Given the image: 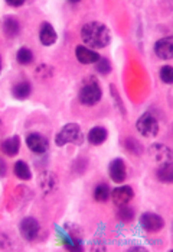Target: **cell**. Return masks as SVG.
<instances>
[{"label": "cell", "instance_id": "obj_8", "mask_svg": "<svg viewBox=\"0 0 173 252\" xmlns=\"http://www.w3.org/2000/svg\"><path fill=\"white\" fill-rule=\"evenodd\" d=\"M110 197H111V200L114 203V206L120 207V206H124V204H128L133 200L134 190L130 186H120V187H116L110 193Z\"/></svg>", "mask_w": 173, "mask_h": 252}, {"label": "cell", "instance_id": "obj_23", "mask_svg": "<svg viewBox=\"0 0 173 252\" xmlns=\"http://www.w3.org/2000/svg\"><path fill=\"white\" fill-rule=\"evenodd\" d=\"M16 60L21 65H29L33 61V52L24 47L16 52Z\"/></svg>", "mask_w": 173, "mask_h": 252}, {"label": "cell", "instance_id": "obj_20", "mask_svg": "<svg viewBox=\"0 0 173 252\" xmlns=\"http://www.w3.org/2000/svg\"><path fill=\"white\" fill-rule=\"evenodd\" d=\"M13 171H15V176L18 177L19 180H22V181H29L32 178V171H30L29 165L26 164L25 161H16L15 167H13Z\"/></svg>", "mask_w": 173, "mask_h": 252}, {"label": "cell", "instance_id": "obj_26", "mask_svg": "<svg viewBox=\"0 0 173 252\" xmlns=\"http://www.w3.org/2000/svg\"><path fill=\"white\" fill-rule=\"evenodd\" d=\"M64 230L75 241H82V229L75 223H65Z\"/></svg>", "mask_w": 173, "mask_h": 252}, {"label": "cell", "instance_id": "obj_16", "mask_svg": "<svg viewBox=\"0 0 173 252\" xmlns=\"http://www.w3.org/2000/svg\"><path fill=\"white\" fill-rule=\"evenodd\" d=\"M1 148V152L7 157H15L19 154V150H21V138L18 135H13L7 139H4L0 145Z\"/></svg>", "mask_w": 173, "mask_h": 252}, {"label": "cell", "instance_id": "obj_4", "mask_svg": "<svg viewBox=\"0 0 173 252\" xmlns=\"http://www.w3.org/2000/svg\"><path fill=\"white\" fill-rule=\"evenodd\" d=\"M137 132L145 138H154L159 133V121L151 113H143L136 122Z\"/></svg>", "mask_w": 173, "mask_h": 252}, {"label": "cell", "instance_id": "obj_3", "mask_svg": "<svg viewBox=\"0 0 173 252\" xmlns=\"http://www.w3.org/2000/svg\"><path fill=\"white\" fill-rule=\"evenodd\" d=\"M55 144L58 147H65L67 144H74L76 147L84 144V133L78 124H67L55 136Z\"/></svg>", "mask_w": 173, "mask_h": 252}, {"label": "cell", "instance_id": "obj_29", "mask_svg": "<svg viewBox=\"0 0 173 252\" xmlns=\"http://www.w3.org/2000/svg\"><path fill=\"white\" fill-rule=\"evenodd\" d=\"M110 90H111V96H113V99L116 101V104H117V107H119V110L122 112V113H125V109H124V104L123 100L120 99V96H119V92H117V89L114 87V84H111L110 86Z\"/></svg>", "mask_w": 173, "mask_h": 252}, {"label": "cell", "instance_id": "obj_17", "mask_svg": "<svg viewBox=\"0 0 173 252\" xmlns=\"http://www.w3.org/2000/svg\"><path fill=\"white\" fill-rule=\"evenodd\" d=\"M107 138H108V132H107V129L102 127V126H96V127H93V129L88 132V136H87V139H88V142H90L91 145H101V144H104V142L107 141Z\"/></svg>", "mask_w": 173, "mask_h": 252}, {"label": "cell", "instance_id": "obj_2", "mask_svg": "<svg viewBox=\"0 0 173 252\" xmlns=\"http://www.w3.org/2000/svg\"><path fill=\"white\" fill-rule=\"evenodd\" d=\"M102 97V90L99 86V80L96 77H87L81 87H79V93H78V99L81 101V104L84 106H96Z\"/></svg>", "mask_w": 173, "mask_h": 252}, {"label": "cell", "instance_id": "obj_6", "mask_svg": "<svg viewBox=\"0 0 173 252\" xmlns=\"http://www.w3.org/2000/svg\"><path fill=\"white\" fill-rule=\"evenodd\" d=\"M140 226L143 227L146 232L150 233H156L159 230H162L165 227V219L153 212H145L140 216Z\"/></svg>", "mask_w": 173, "mask_h": 252}, {"label": "cell", "instance_id": "obj_18", "mask_svg": "<svg viewBox=\"0 0 173 252\" xmlns=\"http://www.w3.org/2000/svg\"><path fill=\"white\" fill-rule=\"evenodd\" d=\"M30 93H32V86L29 81H21V83L15 84L12 89V94L18 100H25L30 96Z\"/></svg>", "mask_w": 173, "mask_h": 252}, {"label": "cell", "instance_id": "obj_1", "mask_svg": "<svg viewBox=\"0 0 173 252\" xmlns=\"http://www.w3.org/2000/svg\"><path fill=\"white\" fill-rule=\"evenodd\" d=\"M81 39L91 50H101L110 45L111 42V31L108 26L99 21L88 22L81 29Z\"/></svg>", "mask_w": 173, "mask_h": 252}, {"label": "cell", "instance_id": "obj_21", "mask_svg": "<svg viewBox=\"0 0 173 252\" xmlns=\"http://www.w3.org/2000/svg\"><path fill=\"white\" fill-rule=\"evenodd\" d=\"M117 216L119 219L123 222V223H130L133 222L134 216H136V212L133 207H130L128 204H124V206H120L119 210H117Z\"/></svg>", "mask_w": 173, "mask_h": 252}, {"label": "cell", "instance_id": "obj_9", "mask_svg": "<svg viewBox=\"0 0 173 252\" xmlns=\"http://www.w3.org/2000/svg\"><path fill=\"white\" fill-rule=\"evenodd\" d=\"M148 155L159 164H165V162H172V151L169 147L163 145V144H153L148 148Z\"/></svg>", "mask_w": 173, "mask_h": 252}, {"label": "cell", "instance_id": "obj_31", "mask_svg": "<svg viewBox=\"0 0 173 252\" xmlns=\"http://www.w3.org/2000/svg\"><path fill=\"white\" fill-rule=\"evenodd\" d=\"M9 6H12V7H21V6H24L25 4V1L24 0H21V1H6Z\"/></svg>", "mask_w": 173, "mask_h": 252}, {"label": "cell", "instance_id": "obj_33", "mask_svg": "<svg viewBox=\"0 0 173 252\" xmlns=\"http://www.w3.org/2000/svg\"><path fill=\"white\" fill-rule=\"evenodd\" d=\"M0 73H1V58H0Z\"/></svg>", "mask_w": 173, "mask_h": 252}, {"label": "cell", "instance_id": "obj_13", "mask_svg": "<svg viewBox=\"0 0 173 252\" xmlns=\"http://www.w3.org/2000/svg\"><path fill=\"white\" fill-rule=\"evenodd\" d=\"M58 39V35H56V31L55 28L50 25L49 22H44L41 25V29H39V41L42 45L45 47H50L56 42Z\"/></svg>", "mask_w": 173, "mask_h": 252}, {"label": "cell", "instance_id": "obj_10", "mask_svg": "<svg viewBox=\"0 0 173 252\" xmlns=\"http://www.w3.org/2000/svg\"><path fill=\"white\" fill-rule=\"evenodd\" d=\"M108 174L110 178L117 183V184H122L125 180L127 176V170H125V164H124L123 158H114L110 165H108Z\"/></svg>", "mask_w": 173, "mask_h": 252}, {"label": "cell", "instance_id": "obj_24", "mask_svg": "<svg viewBox=\"0 0 173 252\" xmlns=\"http://www.w3.org/2000/svg\"><path fill=\"white\" fill-rule=\"evenodd\" d=\"M124 145H125V148H127L128 151L131 152V154H134V155L143 154V147H142V144H140L137 139L131 138V136H128V138L124 141Z\"/></svg>", "mask_w": 173, "mask_h": 252}, {"label": "cell", "instance_id": "obj_25", "mask_svg": "<svg viewBox=\"0 0 173 252\" xmlns=\"http://www.w3.org/2000/svg\"><path fill=\"white\" fill-rule=\"evenodd\" d=\"M111 68H113L111 63L107 58H104V57H99V61L96 63V70L101 76H108L111 73Z\"/></svg>", "mask_w": 173, "mask_h": 252}, {"label": "cell", "instance_id": "obj_11", "mask_svg": "<svg viewBox=\"0 0 173 252\" xmlns=\"http://www.w3.org/2000/svg\"><path fill=\"white\" fill-rule=\"evenodd\" d=\"M154 54L160 60H171L173 58V38L165 36L154 44Z\"/></svg>", "mask_w": 173, "mask_h": 252}, {"label": "cell", "instance_id": "obj_34", "mask_svg": "<svg viewBox=\"0 0 173 252\" xmlns=\"http://www.w3.org/2000/svg\"><path fill=\"white\" fill-rule=\"evenodd\" d=\"M1 126H3V122L0 121V130H1Z\"/></svg>", "mask_w": 173, "mask_h": 252}, {"label": "cell", "instance_id": "obj_22", "mask_svg": "<svg viewBox=\"0 0 173 252\" xmlns=\"http://www.w3.org/2000/svg\"><path fill=\"white\" fill-rule=\"evenodd\" d=\"M110 193H111V190H110L108 184L99 183V186L96 187V190H94V199L99 203L107 202L110 199Z\"/></svg>", "mask_w": 173, "mask_h": 252}, {"label": "cell", "instance_id": "obj_5", "mask_svg": "<svg viewBox=\"0 0 173 252\" xmlns=\"http://www.w3.org/2000/svg\"><path fill=\"white\" fill-rule=\"evenodd\" d=\"M26 145L32 152L42 155L49 150V141L39 132H30L26 135Z\"/></svg>", "mask_w": 173, "mask_h": 252}, {"label": "cell", "instance_id": "obj_12", "mask_svg": "<svg viewBox=\"0 0 173 252\" xmlns=\"http://www.w3.org/2000/svg\"><path fill=\"white\" fill-rule=\"evenodd\" d=\"M75 57L81 64H96L99 61V58L101 57L99 52H96L94 50L84 47V45H78L75 48Z\"/></svg>", "mask_w": 173, "mask_h": 252}, {"label": "cell", "instance_id": "obj_27", "mask_svg": "<svg viewBox=\"0 0 173 252\" xmlns=\"http://www.w3.org/2000/svg\"><path fill=\"white\" fill-rule=\"evenodd\" d=\"M35 74H36V77L39 80H49L50 77L53 76V70H52V67H49V65L41 64V65H38Z\"/></svg>", "mask_w": 173, "mask_h": 252}, {"label": "cell", "instance_id": "obj_14", "mask_svg": "<svg viewBox=\"0 0 173 252\" xmlns=\"http://www.w3.org/2000/svg\"><path fill=\"white\" fill-rule=\"evenodd\" d=\"M3 33L7 36V38H16L21 32V24H19V19L16 16H4L3 19Z\"/></svg>", "mask_w": 173, "mask_h": 252}, {"label": "cell", "instance_id": "obj_32", "mask_svg": "<svg viewBox=\"0 0 173 252\" xmlns=\"http://www.w3.org/2000/svg\"><path fill=\"white\" fill-rule=\"evenodd\" d=\"M130 251H146V248L145 247H133V248H130Z\"/></svg>", "mask_w": 173, "mask_h": 252}, {"label": "cell", "instance_id": "obj_28", "mask_svg": "<svg viewBox=\"0 0 173 252\" xmlns=\"http://www.w3.org/2000/svg\"><path fill=\"white\" fill-rule=\"evenodd\" d=\"M159 76L160 80L165 83V84H172L173 83V70L171 65H163L159 71Z\"/></svg>", "mask_w": 173, "mask_h": 252}, {"label": "cell", "instance_id": "obj_15", "mask_svg": "<svg viewBox=\"0 0 173 252\" xmlns=\"http://www.w3.org/2000/svg\"><path fill=\"white\" fill-rule=\"evenodd\" d=\"M38 184H39V189L42 190L44 194H49L55 190L58 180L50 171H44V173H41V176L38 178Z\"/></svg>", "mask_w": 173, "mask_h": 252}, {"label": "cell", "instance_id": "obj_7", "mask_svg": "<svg viewBox=\"0 0 173 252\" xmlns=\"http://www.w3.org/2000/svg\"><path fill=\"white\" fill-rule=\"evenodd\" d=\"M19 230H21V235L24 236V239H26L27 242H33L41 232V225H39L38 219L27 216V218H24L22 222L19 223Z\"/></svg>", "mask_w": 173, "mask_h": 252}, {"label": "cell", "instance_id": "obj_19", "mask_svg": "<svg viewBox=\"0 0 173 252\" xmlns=\"http://www.w3.org/2000/svg\"><path fill=\"white\" fill-rule=\"evenodd\" d=\"M156 177L159 181L171 184L173 181V164L172 162H165L160 164V167L156 170Z\"/></svg>", "mask_w": 173, "mask_h": 252}, {"label": "cell", "instance_id": "obj_30", "mask_svg": "<svg viewBox=\"0 0 173 252\" xmlns=\"http://www.w3.org/2000/svg\"><path fill=\"white\" fill-rule=\"evenodd\" d=\"M6 174H7V165H6V162L0 158V178L6 177Z\"/></svg>", "mask_w": 173, "mask_h": 252}]
</instances>
